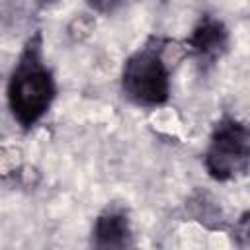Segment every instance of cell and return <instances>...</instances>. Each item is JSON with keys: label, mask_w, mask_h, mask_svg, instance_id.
I'll use <instances>...</instances> for the list:
<instances>
[{"label": "cell", "mask_w": 250, "mask_h": 250, "mask_svg": "<svg viewBox=\"0 0 250 250\" xmlns=\"http://www.w3.org/2000/svg\"><path fill=\"white\" fill-rule=\"evenodd\" d=\"M250 162V131L236 117H223L213 133L205 152V168L217 182L244 176Z\"/></svg>", "instance_id": "3"}, {"label": "cell", "mask_w": 250, "mask_h": 250, "mask_svg": "<svg viewBox=\"0 0 250 250\" xmlns=\"http://www.w3.org/2000/svg\"><path fill=\"white\" fill-rule=\"evenodd\" d=\"M92 29H94V20L88 18V16H78V18H74L72 23L68 25L70 37H72V39H78V41L84 39V37H88V35L92 33Z\"/></svg>", "instance_id": "6"}, {"label": "cell", "mask_w": 250, "mask_h": 250, "mask_svg": "<svg viewBox=\"0 0 250 250\" xmlns=\"http://www.w3.org/2000/svg\"><path fill=\"white\" fill-rule=\"evenodd\" d=\"M170 70L166 41L150 39L125 61L121 72L123 94L143 107L162 105L170 98Z\"/></svg>", "instance_id": "2"}, {"label": "cell", "mask_w": 250, "mask_h": 250, "mask_svg": "<svg viewBox=\"0 0 250 250\" xmlns=\"http://www.w3.org/2000/svg\"><path fill=\"white\" fill-rule=\"evenodd\" d=\"M92 242L98 248H125L131 244V225L121 209H105L92 229Z\"/></svg>", "instance_id": "5"}, {"label": "cell", "mask_w": 250, "mask_h": 250, "mask_svg": "<svg viewBox=\"0 0 250 250\" xmlns=\"http://www.w3.org/2000/svg\"><path fill=\"white\" fill-rule=\"evenodd\" d=\"M43 2H53V0H43Z\"/></svg>", "instance_id": "8"}, {"label": "cell", "mask_w": 250, "mask_h": 250, "mask_svg": "<svg viewBox=\"0 0 250 250\" xmlns=\"http://www.w3.org/2000/svg\"><path fill=\"white\" fill-rule=\"evenodd\" d=\"M55 98V80L43 62L41 33L25 43L8 82V105L14 119L31 129L51 107Z\"/></svg>", "instance_id": "1"}, {"label": "cell", "mask_w": 250, "mask_h": 250, "mask_svg": "<svg viewBox=\"0 0 250 250\" xmlns=\"http://www.w3.org/2000/svg\"><path fill=\"white\" fill-rule=\"evenodd\" d=\"M188 47L199 61L215 62L225 55L229 47V29L221 20L207 14L191 29Z\"/></svg>", "instance_id": "4"}, {"label": "cell", "mask_w": 250, "mask_h": 250, "mask_svg": "<svg viewBox=\"0 0 250 250\" xmlns=\"http://www.w3.org/2000/svg\"><path fill=\"white\" fill-rule=\"evenodd\" d=\"M88 6L98 14H111L115 12L125 0H86Z\"/></svg>", "instance_id": "7"}]
</instances>
